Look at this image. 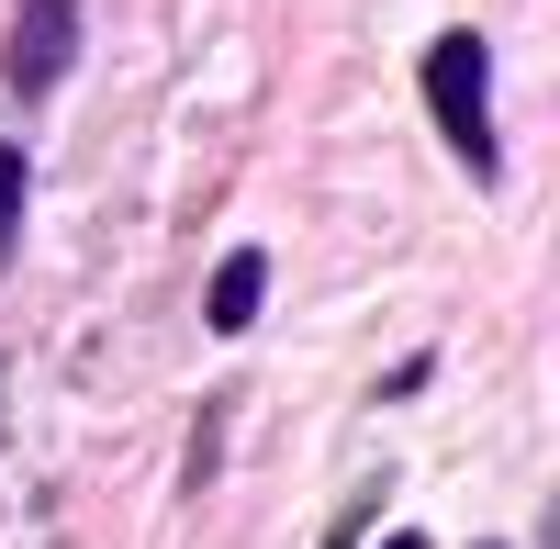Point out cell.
I'll list each match as a JSON object with an SVG mask.
<instances>
[{
  "instance_id": "7a4b0ae2",
  "label": "cell",
  "mask_w": 560,
  "mask_h": 549,
  "mask_svg": "<svg viewBox=\"0 0 560 549\" xmlns=\"http://www.w3.org/2000/svg\"><path fill=\"white\" fill-rule=\"evenodd\" d=\"M68 57H79V0H23V12H12V45H0L12 90H57Z\"/></svg>"
},
{
  "instance_id": "6da1fadb",
  "label": "cell",
  "mask_w": 560,
  "mask_h": 549,
  "mask_svg": "<svg viewBox=\"0 0 560 549\" xmlns=\"http://www.w3.org/2000/svg\"><path fill=\"white\" fill-rule=\"evenodd\" d=\"M493 57H482V34H438L427 45V113H438V135L459 147V168L471 179H493Z\"/></svg>"
},
{
  "instance_id": "3957f363",
  "label": "cell",
  "mask_w": 560,
  "mask_h": 549,
  "mask_svg": "<svg viewBox=\"0 0 560 549\" xmlns=\"http://www.w3.org/2000/svg\"><path fill=\"white\" fill-rule=\"evenodd\" d=\"M258 292H269V258H258V247H247V258H224V269H213V326L236 337L247 314H258Z\"/></svg>"
},
{
  "instance_id": "277c9868",
  "label": "cell",
  "mask_w": 560,
  "mask_h": 549,
  "mask_svg": "<svg viewBox=\"0 0 560 549\" xmlns=\"http://www.w3.org/2000/svg\"><path fill=\"white\" fill-rule=\"evenodd\" d=\"M12 224H23V147H0V258H12Z\"/></svg>"
},
{
  "instance_id": "5b68a950",
  "label": "cell",
  "mask_w": 560,
  "mask_h": 549,
  "mask_svg": "<svg viewBox=\"0 0 560 549\" xmlns=\"http://www.w3.org/2000/svg\"><path fill=\"white\" fill-rule=\"evenodd\" d=\"M382 549H427V538H382Z\"/></svg>"
}]
</instances>
